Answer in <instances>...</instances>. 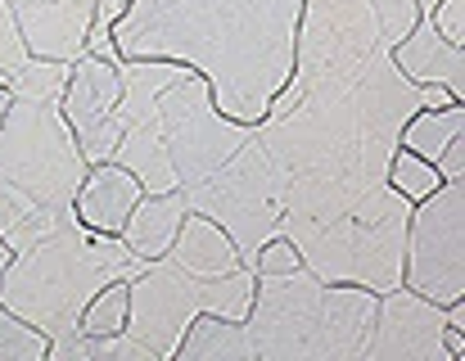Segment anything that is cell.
Masks as SVG:
<instances>
[{"instance_id":"11","label":"cell","mask_w":465,"mask_h":361,"mask_svg":"<svg viewBox=\"0 0 465 361\" xmlns=\"http://www.w3.org/2000/svg\"><path fill=\"white\" fill-rule=\"evenodd\" d=\"M32 59L73 63L86 54L95 0H5Z\"/></svg>"},{"instance_id":"21","label":"cell","mask_w":465,"mask_h":361,"mask_svg":"<svg viewBox=\"0 0 465 361\" xmlns=\"http://www.w3.org/2000/svg\"><path fill=\"white\" fill-rule=\"evenodd\" d=\"M249 267H253V276H285V271H299L303 258H299V249H294L285 235H267V239L253 249Z\"/></svg>"},{"instance_id":"27","label":"cell","mask_w":465,"mask_h":361,"mask_svg":"<svg viewBox=\"0 0 465 361\" xmlns=\"http://www.w3.org/2000/svg\"><path fill=\"white\" fill-rule=\"evenodd\" d=\"M9 100H14V95H9V86H0V122H5V113H9Z\"/></svg>"},{"instance_id":"12","label":"cell","mask_w":465,"mask_h":361,"mask_svg":"<svg viewBox=\"0 0 465 361\" xmlns=\"http://www.w3.org/2000/svg\"><path fill=\"white\" fill-rule=\"evenodd\" d=\"M141 180L132 177L118 159L109 163H91L86 177L77 185V199H73V217L86 226V230H100V235H123L136 199H141Z\"/></svg>"},{"instance_id":"6","label":"cell","mask_w":465,"mask_h":361,"mask_svg":"<svg viewBox=\"0 0 465 361\" xmlns=\"http://www.w3.org/2000/svg\"><path fill=\"white\" fill-rule=\"evenodd\" d=\"M380 294L330 285L308 267L258 276L244 317L253 361H361Z\"/></svg>"},{"instance_id":"14","label":"cell","mask_w":465,"mask_h":361,"mask_svg":"<svg viewBox=\"0 0 465 361\" xmlns=\"http://www.w3.org/2000/svg\"><path fill=\"white\" fill-rule=\"evenodd\" d=\"M185 212H190V203H185L181 190L141 194L136 208H132V217H127V226H123V244H127L141 262H154V258H163V253L172 249V239H176Z\"/></svg>"},{"instance_id":"9","label":"cell","mask_w":465,"mask_h":361,"mask_svg":"<svg viewBox=\"0 0 465 361\" xmlns=\"http://www.w3.org/2000/svg\"><path fill=\"white\" fill-rule=\"evenodd\" d=\"M59 113L77 136V150L86 163H109L123 141V68L95 54L73 59Z\"/></svg>"},{"instance_id":"24","label":"cell","mask_w":465,"mask_h":361,"mask_svg":"<svg viewBox=\"0 0 465 361\" xmlns=\"http://www.w3.org/2000/svg\"><path fill=\"white\" fill-rule=\"evenodd\" d=\"M434 172L443 180H465V136H457V141L443 150V159L434 163Z\"/></svg>"},{"instance_id":"23","label":"cell","mask_w":465,"mask_h":361,"mask_svg":"<svg viewBox=\"0 0 465 361\" xmlns=\"http://www.w3.org/2000/svg\"><path fill=\"white\" fill-rule=\"evenodd\" d=\"M23 63H27V45H23L14 18H9V5L0 0V73L5 68H23Z\"/></svg>"},{"instance_id":"2","label":"cell","mask_w":465,"mask_h":361,"mask_svg":"<svg viewBox=\"0 0 465 361\" xmlns=\"http://www.w3.org/2000/svg\"><path fill=\"white\" fill-rule=\"evenodd\" d=\"M253 132L258 127L217 109L194 68L167 59L123 63V141L114 159L145 194H194L253 141Z\"/></svg>"},{"instance_id":"5","label":"cell","mask_w":465,"mask_h":361,"mask_svg":"<svg viewBox=\"0 0 465 361\" xmlns=\"http://www.w3.org/2000/svg\"><path fill=\"white\" fill-rule=\"evenodd\" d=\"M141 271L145 262L123 244V235H100L82 221H68L9 258L0 276V303L32 321L54 348L77 335L86 303L109 280H132Z\"/></svg>"},{"instance_id":"10","label":"cell","mask_w":465,"mask_h":361,"mask_svg":"<svg viewBox=\"0 0 465 361\" xmlns=\"http://www.w3.org/2000/svg\"><path fill=\"white\" fill-rule=\"evenodd\" d=\"M443 335H448V307L398 285L380 294L361 361H452Z\"/></svg>"},{"instance_id":"4","label":"cell","mask_w":465,"mask_h":361,"mask_svg":"<svg viewBox=\"0 0 465 361\" xmlns=\"http://www.w3.org/2000/svg\"><path fill=\"white\" fill-rule=\"evenodd\" d=\"M86 168L59 100L14 95L0 122V239L18 253L77 221L73 199Z\"/></svg>"},{"instance_id":"16","label":"cell","mask_w":465,"mask_h":361,"mask_svg":"<svg viewBox=\"0 0 465 361\" xmlns=\"http://www.w3.org/2000/svg\"><path fill=\"white\" fill-rule=\"evenodd\" d=\"M457 136H465V109L461 104H448V109H416V113L402 122L398 145L411 150V154L425 159V163H439L443 150H448Z\"/></svg>"},{"instance_id":"20","label":"cell","mask_w":465,"mask_h":361,"mask_svg":"<svg viewBox=\"0 0 465 361\" xmlns=\"http://www.w3.org/2000/svg\"><path fill=\"white\" fill-rule=\"evenodd\" d=\"M68 68L73 63H59V59H32L23 68H14L9 77V95H32V100H59L64 95V82H68Z\"/></svg>"},{"instance_id":"15","label":"cell","mask_w":465,"mask_h":361,"mask_svg":"<svg viewBox=\"0 0 465 361\" xmlns=\"http://www.w3.org/2000/svg\"><path fill=\"white\" fill-rule=\"evenodd\" d=\"M172 361H253V344H249L244 321H231V317H217V312H199L181 330Z\"/></svg>"},{"instance_id":"1","label":"cell","mask_w":465,"mask_h":361,"mask_svg":"<svg viewBox=\"0 0 465 361\" xmlns=\"http://www.w3.org/2000/svg\"><path fill=\"white\" fill-rule=\"evenodd\" d=\"M299 18L303 0H127L114 45L194 68L226 118L258 127L294 73Z\"/></svg>"},{"instance_id":"28","label":"cell","mask_w":465,"mask_h":361,"mask_svg":"<svg viewBox=\"0 0 465 361\" xmlns=\"http://www.w3.org/2000/svg\"><path fill=\"white\" fill-rule=\"evenodd\" d=\"M434 5H439V0H416V9H420V14H430Z\"/></svg>"},{"instance_id":"25","label":"cell","mask_w":465,"mask_h":361,"mask_svg":"<svg viewBox=\"0 0 465 361\" xmlns=\"http://www.w3.org/2000/svg\"><path fill=\"white\" fill-rule=\"evenodd\" d=\"M416 104L420 109H448V104H461L448 86H439V82H425V86H416Z\"/></svg>"},{"instance_id":"19","label":"cell","mask_w":465,"mask_h":361,"mask_svg":"<svg viewBox=\"0 0 465 361\" xmlns=\"http://www.w3.org/2000/svg\"><path fill=\"white\" fill-rule=\"evenodd\" d=\"M0 361H50V339L0 303Z\"/></svg>"},{"instance_id":"13","label":"cell","mask_w":465,"mask_h":361,"mask_svg":"<svg viewBox=\"0 0 465 361\" xmlns=\"http://www.w3.org/2000/svg\"><path fill=\"white\" fill-rule=\"evenodd\" d=\"M393 63H398V73H402L411 86L439 82V86H448L457 100H465V45H452L448 36H439L425 14H420V18L407 27V36L393 45Z\"/></svg>"},{"instance_id":"17","label":"cell","mask_w":465,"mask_h":361,"mask_svg":"<svg viewBox=\"0 0 465 361\" xmlns=\"http://www.w3.org/2000/svg\"><path fill=\"white\" fill-rule=\"evenodd\" d=\"M132 312V280H109L82 312L77 335H123Z\"/></svg>"},{"instance_id":"7","label":"cell","mask_w":465,"mask_h":361,"mask_svg":"<svg viewBox=\"0 0 465 361\" xmlns=\"http://www.w3.org/2000/svg\"><path fill=\"white\" fill-rule=\"evenodd\" d=\"M407 221L411 203L393 190L380 185L334 221L316 226L308 235L290 239L312 276L330 285H361L375 294H389L402 285V249H407Z\"/></svg>"},{"instance_id":"26","label":"cell","mask_w":465,"mask_h":361,"mask_svg":"<svg viewBox=\"0 0 465 361\" xmlns=\"http://www.w3.org/2000/svg\"><path fill=\"white\" fill-rule=\"evenodd\" d=\"M9 258H14V249H9V244L0 239V276H5V267H9Z\"/></svg>"},{"instance_id":"22","label":"cell","mask_w":465,"mask_h":361,"mask_svg":"<svg viewBox=\"0 0 465 361\" xmlns=\"http://www.w3.org/2000/svg\"><path fill=\"white\" fill-rule=\"evenodd\" d=\"M425 18L434 23L439 36H448L452 45H465V0H439Z\"/></svg>"},{"instance_id":"3","label":"cell","mask_w":465,"mask_h":361,"mask_svg":"<svg viewBox=\"0 0 465 361\" xmlns=\"http://www.w3.org/2000/svg\"><path fill=\"white\" fill-rule=\"evenodd\" d=\"M253 267L235 249V239L203 212H185L172 249L145 262L132 276V312L127 335L141 339L154 361H172L181 330L199 312H217L231 321L249 317L253 303Z\"/></svg>"},{"instance_id":"8","label":"cell","mask_w":465,"mask_h":361,"mask_svg":"<svg viewBox=\"0 0 465 361\" xmlns=\"http://www.w3.org/2000/svg\"><path fill=\"white\" fill-rule=\"evenodd\" d=\"M402 285L452 307L465 298V185L443 180L430 199L411 203Z\"/></svg>"},{"instance_id":"18","label":"cell","mask_w":465,"mask_h":361,"mask_svg":"<svg viewBox=\"0 0 465 361\" xmlns=\"http://www.w3.org/2000/svg\"><path fill=\"white\" fill-rule=\"evenodd\" d=\"M384 180L407 199V203H420V199H430L439 185H443V177L434 172V163H425V159H416L411 150H393V159H389V172H384Z\"/></svg>"}]
</instances>
